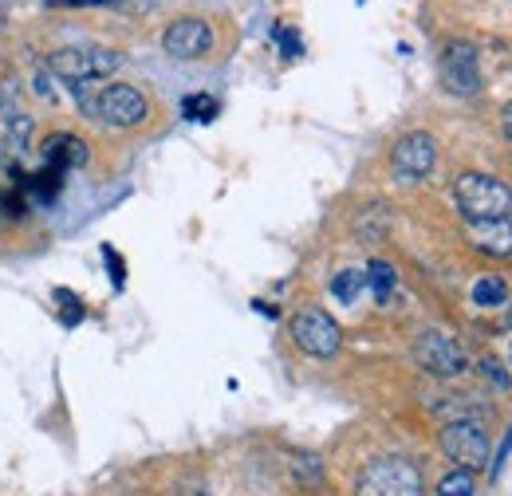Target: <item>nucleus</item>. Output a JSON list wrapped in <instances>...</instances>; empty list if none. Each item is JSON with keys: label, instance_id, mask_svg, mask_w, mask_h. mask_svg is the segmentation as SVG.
<instances>
[{"label": "nucleus", "instance_id": "obj_18", "mask_svg": "<svg viewBox=\"0 0 512 496\" xmlns=\"http://www.w3.org/2000/svg\"><path fill=\"white\" fill-rule=\"evenodd\" d=\"M477 493V481L469 469H453L438 481V496H473Z\"/></svg>", "mask_w": 512, "mask_h": 496}, {"label": "nucleus", "instance_id": "obj_12", "mask_svg": "<svg viewBox=\"0 0 512 496\" xmlns=\"http://www.w3.org/2000/svg\"><path fill=\"white\" fill-rule=\"evenodd\" d=\"M44 170H52L56 178H64L71 166H83L87 162V146L79 142V138H71V134H56L48 146H44Z\"/></svg>", "mask_w": 512, "mask_h": 496}, {"label": "nucleus", "instance_id": "obj_10", "mask_svg": "<svg viewBox=\"0 0 512 496\" xmlns=\"http://www.w3.org/2000/svg\"><path fill=\"white\" fill-rule=\"evenodd\" d=\"M162 48H166V56H174V60H201V56L213 48V32H209L205 20L182 16V20H174V24L166 28Z\"/></svg>", "mask_w": 512, "mask_h": 496}, {"label": "nucleus", "instance_id": "obj_23", "mask_svg": "<svg viewBox=\"0 0 512 496\" xmlns=\"http://www.w3.org/2000/svg\"><path fill=\"white\" fill-rule=\"evenodd\" d=\"M501 126H505V138L512 142V103H505V107H501Z\"/></svg>", "mask_w": 512, "mask_h": 496}, {"label": "nucleus", "instance_id": "obj_19", "mask_svg": "<svg viewBox=\"0 0 512 496\" xmlns=\"http://www.w3.org/2000/svg\"><path fill=\"white\" fill-rule=\"evenodd\" d=\"M28 134H32V119H28V115H12V119H8V142H12L16 154L28 150Z\"/></svg>", "mask_w": 512, "mask_h": 496}, {"label": "nucleus", "instance_id": "obj_26", "mask_svg": "<svg viewBox=\"0 0 512 496\" xmlns=\"http://www.w3.org/2000/svg\"><path fill=\"white\" fill-rule=\"evenodd\" d=\"M505 323H509V327H512V311H509V315H505Z\"/></svg>", "mask_w": 512, "mask_h": 496}, {"label": "nucleus", "instance_id": "obj_11", "mask_svg": "<svg viewBox=\"0 0 512 496\" xmlns=\"http://www.w3.org/2000/svg\"><path fill=\"white\" fill-rule=\"evenodd\" d=\"M465 237L485 256H512V221H465Z\"/></svg>", "mask_w": 512, "mask_h": 496}, {"label": "nucleus", "instance_id": "obj_1", "mask_svg": "<svg viewBox=\"0 0 512 496\" xmlns=\"http://www.w3.org/2000/svg\"><path fill=\"white\" fill-rule=\"evenodd\" d=\"M457 209L465 213V221H509L512 217V189L501 178L489 174H461L457 186Z\"/></svg>", "mask_w": 512, "mask_h": 496}, {"label": "nucleus", "instance_id": "obj_4", "mask_svg": "<svg viewBox=\"0 0 512 496\" xmlns=\"http://www.w3.org/2000/svg\"><path fill=\"white\" fill-rule=\"evenodd\" d=\"M292 339H296V347L304 351V355H312V359H331L335 351H339V343H343V331H339V323L320 308H304L292 315Z\"/></svg>", "mask_w": 512, "mask_h": 496}, {"label": "nucleus", "instance_id": "obj_22", "mask_svg": "<svg viewBox=\"0 0 512 496\" xmlns=\"http://www.w3.org/2000/svg\"><path fill=\"white\" fill-rule=\"evenodd\" d=\"M481 367H485V374H489V378H493V382H497V386H501V390H509V374L501 371V367H497V363H493V359H485V363H481Z\"/></svg>", "mask_w": 512, "mask_h": 496}, {"label": "nucleus", "instance_id": "obj_7", "mask_svg": "<svg viewBox=\"0 0 512 496\" xmlns=\"http://www.w3.org/2000/svg\"><path fill=\"white\" fill-rule=\"evenodd\" d=\"M414 359H418L422 371L438 374V378H457V374L469 367L461 343L449 339L446 331H422L418 343H414Z\"/></svg>", "mask_w": 512, "mask_h": 496}, {"label": "nucleus", "instance_id": "obj_20", "mask_svg": "<svg viewBox=\"0 0 512 496\" xmlns=\"http://www.w3.org/2000/svg\"><path fill=\"white\" fill-rule=\"evenodd\" d=\"M276 40H280V52H284L288 60H296V56L304 52V44H300V36H296L292 28H280V32H276Z\"/></svg>", "mask_w": 512, "mask_h": 496}, {"label": "nucleus", "instance_id": "obj_13", "mask_svg": "<svg viewBox=\"0 0 512 496\" xmlns=\"http://www.w3.org/2000/svg\"><path fill=\"white\" fill-rule=\"evenodd\" d=\"M469 296H473L477 308H501V304L509 300V288H505L501 276H481V280L469 288Z\"/></svg>", "mask_w": 512, "mask_h": 496}, {"label": "nucleus", "instance_id": "obj_24", "mask_svg": "<svg viewBox=\"0 0 512 496\" xmlns=\"http://www.w3.org/2000/svg\"><path fill=\"white\" fill-rule=\"evenodd\" d=\"M52 4H119V0H52Z\"/></svg>", "mask_w": 512, "mask_h": 496}, {"label": "nucleus", "instance_id": "obj_6", "mask_svg": "<svg viewBox=\"0 0 512 496\" xmlns=\"http://www.w3.org/2000/svg\"><path fill=\"white\" fill-rule=\"evenodd\" d=\"M434 162H438V142H434V134H426V130L402 134V138L394 142V150H390V166H394V174H398L402 182H422V178L434 170Z\"/></svg>", "mask_w": 512, "mask_h": 496}, {"label": "nucleus", "instance_id": "obj_5", "mask_svg": "<svg viewBox=\"0 0 512 496\" xmlns=\"http://www.w3.org/2000/svg\"><path fill=\"white\" fill-rule=\"evenodd\" d=\"M119 63H123V56L111 48H64L48 60V67L67 83H91V79L119 71Z\"/></svg>", "mask_w": 512, "mask_h": 496}, {"label": "nucleus", "instance_id": "obj_15", "mask_svg": "<svg viewBox=\"0 0 512 496\" xmlns=\"http://www.w3.org/2000/svg\"><path fill=\"white\" fill-rule=\"evenodd\" d=\"M363 276H367V288H371L379 300H390V292H394V284H398L394 264H386V260H371Z\"/></svg>", "mask_w": 512, "mask_h": 496}, {"label": "nucleus", "instance_id": "obj_2", "mask_svg": "<svg viewBox=\"0 0 512 496\" xmlns=\"http://www.w3.org/2000/svg\"><path fill=\"white\" fill-rule=\"evenodd\" d=\"M422 473L406 457H379L359 473L355 496H422Z\"/></svg>", "mask_w": 512, "mask_h": 496}, {"label": "nucleus", "instance_id": "obj_25", "mask_svg": "<svg viewBox=\"0 0 512 496\" xmlns=\"http://www.w3.org/2000/svg\"><path fill=\"white\" fill-rule=\"evenodd\" d=\"M509 363H512V335H509Z\"/></svg>", "mask_w": 512, "mask_h": 496}, {"label": "nucleus", "instance_id": "obj_9", "mask_svg": "<svg viewBox=\"0 0 512 496\" xmlns=\"http://www.w3.org/2000/svg\"><path fill=\"white\" fill-rule=\"evenodd\" d=\"M438 71H442V83H446L449 95H477L481 91V71H477V52L469 48V44H461V40H453L446 52H442V63H438Z\"/></svg>", "mask_w": 512, "mask_h": 496}, {"label": "nucleus", "instance_id": "obj_17", "mask_svg": "<svg viewBox=\"0 0 512 496\" xmlns=\"http://www.w3.org/2000/svg\"><path fill=\"white\" fill-rule=\"evenodd\" d=\"M292 473H296V481H300L304 489H320L323 485V465H320V457H316V453H296Z\"/></svg>", "mask_w": 512, "mask_h": 496}, {"label": "nucleus", "instance_id": "obj_3", "mask_svg": "<svg viewBox=\"0 0 512 496\" xmlns=\"http://www.w3.org/2000/svg\"><path fill=\"white\" fill-rule=\"evenodd\" d=\"M438 445H442V453H446L453 465H461V469H469V473L485 469V465H489V457H493L489 434H485L477 422H469V418H461V422H449V426H442V434H438Z\"/></svg>", "mask_w": 512, "mask_h": 496}, {"label": "nucleus", "instance_id": "obj_8", "mask_svg": "<svg viewBox=\"0 0 512 496\" xmlns=\"http://www.w3.org/2000/svg\"><path fill=\"white\" fill-rule=\"evenodd\" d=\"M95 119H103V123L111 126H138L146 119V99L130 83L99 87V95H95Z\"/></svg>", "mask_w": 512, "mask_h": 496}, {"label": "nucleus", "instance_id": "obj_16", "mask_svg": "<svg viewBox=\"0 0 512 496\" xmlns=\"http://www.w3.org/2000/svg\"><path fill=\"white\" fill-rule=\"evenodd\" d=\"M217 99L213 95H186L182 99V115L190 119V123H213L217 119Z\"/></svg>", "mask_w": 512, "mask_h": 496}, {"label": "nucleus", "instance_id": "obj_21", "mask_svg": "<svg viewBox=\"0 0 512 496\" xmlns=\"http://www.w3.org/2000/svg\"><path fill=\"white\" fill-rule=\"evenodd\" d=\"M16 95H20V91H16V79H12V75H8V79H4V83H0V111H4V115H8V119H12V115H16Z\"/></svg>", "mask_w": 512, "mask_h": 496}, {"label": "nucleus", "instance_id": "obj_14", "mask_svg": "<svg viewBox=\"0 0 512 496\" xmlns=\"http://www.w3.org/2000/svg\"><path fill=\"white\" fill-rule=\"evenodd\" d=\"M363 288H367V276H363L359 268H343V272L331 280V296H335L339 304H355Z\"/></svg>", "mask_w": 512, "mask_h": 496}]
</instances>
